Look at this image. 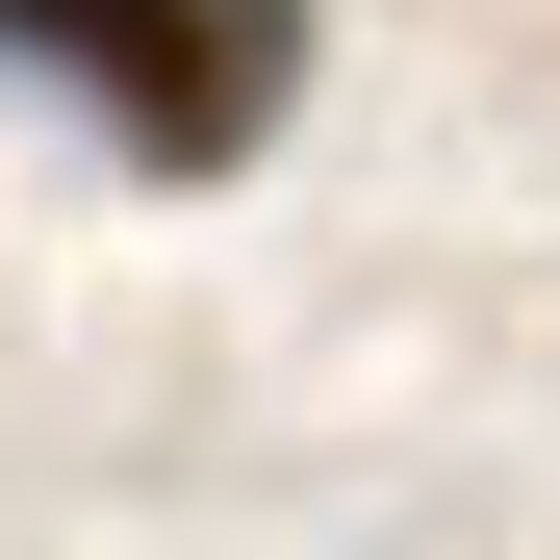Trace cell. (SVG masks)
<instances>
[{
	"instance_id": "6da1fadb",
	"label": "cell",
	"mask_w": 560,
	"mask_h": 560,
	"mask_svg": "<svg viewBox=\"0 0 560 560\" xmlns=\"http://www.w3.org/2000/svg\"><path fill=\"white\" fill-rule=\"evenodd\" d=\"M306 26H331V0H0V51L77 77V103L128 128V178H230V153H280Z\"/></svg>"
}]
</instances>
